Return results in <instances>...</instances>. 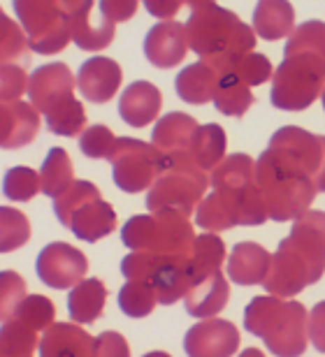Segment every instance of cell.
I'll return each mask as SVG.
<instances>
[{"label": "cell", "instance_id": "1", "mask_svg": "<svg viewBox=\"0 0 325 357\" xmlns=\"http://www.w3.org/2000/svg\"><path fill=\"white\" fill-rule=\"evenodd\" d=\"M186 38L189 49L209 63L219 75L230 73L244 54L254 52L256 33L235 12L209 3L195 7L186 21Z\"/></svg>", "mask_w": 325, "mask_h": 357}, {"label": "cell", "instance_id": "2", "mask_svg": "<svg viewBox=\"0 0 325 357\" xmlns=\"http://www.w3.org/2000/svg\"><path fill=\"white\" fill-rule=\"evenodd\" d=\"M256 181L263 192L267 218L286 223L300 218L319 195L307 167L281 146H267L256 160Z\"/></svg>", "mask_w": 325, "mask_h": 357}, {"label": "cell", "instance_id": "3", "mask_svg": "<svg viewBox=\"0 0 325 357\" xmlns=\"http://www.w3.org/2000/svg\"><path fill=\"white\" fill-rule=\"evenodd\" d=\"M307 309L300 302H284V297H254L244 311V327L263 339L274 355H302L307 351Z\"/></svg>", "mask_w": 325, "mask_h": 357}, {"label": "cell", "instance_id": "4", "mask_svg": "<svg viewBox=\"0 0 325 357\" xmlns=\"http://www.w3.org/2000/svg\"><path fill=\"white\" fill-rule=\"evenodd\" d=\"M209 183L237 225H263L267 220V206L256 181V160L251 155H226L212 169Z\"/></svg>", "mask_w": 325, "mask_h": 357}, {"label": "cell", "instance_id": "5", "mask_svg": "<svg viewBox=\"0 0 325 357\" xmlns=\"http://www.w3.org/2000/svg\"><path fill=\"white\" fill-rule=\"evenodd\" d=\"M54 213L77 239L89 244L117 230V211L100 197L98 185L91 181H72L54 197Z\"/></svg>", "mask_w": 325, "mask_h": 357}, {"label": "cell", "instance_id": "6", "mask_svg": "<svg viewBox=\"0 0 325 357\" xmlns=\"http://www.w3.org/2000/svg\"><path fill=\"white\" fill-rule=\"evenodd\" d=\"M195 232L189 216L175 209H156L133 216L121 230V241L130 251H151L158 255H189Z\"/></svg>", "mask_w": 325, "mask_h": 357}, {"label": "cell", "instance_id": "7", "mask_svg": "<svg viewBox=\"0 0 325 357\" xmlns=\"http://www.w3.org/2000/svg\"><path fill=\"white\" fill-rule=\"evenodd\" d=\"M209 188V178L191 151L165 155V169L149 188L147 209H175L184 216H191L195 206Z\"/></svg>", "mask_w": 325, "mask_h": 357}, {"label": "cell", "instance_id": "8", "mask_svg": "<svg viewBox=\"0 0 325 357\" xmlns=\"http://www.w3.org/2000/svg\"><path fill=\"white\" fill-rule=\"evenodd\" d=\"M272 75V105L284 112H302L323 93L325 59L314 52L286 54Z\"/></svg>", "mask_w": 325, "mask_h": 357}, {"label": "cell", "instance_id": "9", "mask_svg": "<svg viewBox=\"0 0 325 357\" xmlns=\"http://www.w3.org/2000/svg\"><path fill=\"white\" fill-rule=\"evenodd\" d=\"M12 5L35 54L63 52L70 42V21L68 10L59 0H12Z\"/></svg>", "mask_w": 325, "mask_h": 357}, {"label": "cell", "instance_id": "10", "mask_svg": "<svg viewBox=\"0 0 325 357\" xmlns=\"http://www.w3.org/2000/svg\"><path fill=\"white\" fill-rule=\"evenodd\" d=\"M107 160L114 183L130 195L149 190L165 169V155L154 144L133 137H117Z\"/></svg>", "mask_w": 325, "mask_h": 357}, {"label": "cell", "instance_id": "11", "mask_svg": "<svg viewBox=\"0 0 325 357\" xmlns=\"http://www.w3.org/2000/svg\"><path fill=\"white\" fill-rule=\"evenodd\" d=\"M319 278L321 274L312 267V262H309L298 248L288 244V239H281L277 253H274L270 260V269H267V274H265L263 288L270 292V295L286 299V297L300 295L307 285L316 283Z\"/></svg>", "mask_w": 325, "mask_h": 357}, {"label": "cell", "instance_id": "12", "mask_svg": "<svg viewBox=\"0 0 325 357\" xmlns=\"http://www.w3.org/2000/svg\"><path fill=\"white\" fill-rule=\"evenodd\" d=\"M35 271L40 281L54 290H68L77 285L89 271V260L79 248L65 244V241H54L40 251L35 260Z\"/></svg>", "mask_w": 325, "mask_h": 357}, {"label": "cell", "instance_id": "13", "mask_svg": "<svg viewBox=\"0 0 325 357\" xmlns=\"http://www.w3.org/2000/svg\"><path fill=\"white\" fill-rule=\"evenodd\" d=\"M77 86L75 75L70 73V68L65 63H47L38 70H33V75L28 77V98L31 105L40 114H47L72 98Z\"/></svg>", "mask_w": 325, "mask_h": 357}, {"label": "cell", "instance_id": "14", "mask_svg": "<svg viewBox=\"0 0 325 357\" xmlns=\"http://www.w3.org/2000/svg\"><path fill=\"white\" fill-rule=\"evenodd\" d=\"M270 144L281 146V149H286L288 153H293L295 158L307 167V172L312 174L316 190L325 192V137L323 135H312L298 126H284L272 135Z\"/></svg>", "mask_w": 325, "mask_h": 357}, {"label": "cell", "instance_id": "15", "mask_svg": "<svg viewBox=\"0 0 325 357\" xmlns=\"http://www.w3.org/2000/svg\"><path fill=\"white\" fill-rule=\"evenodd\" d=\"M240 348V332L230 320L209 318L193 325L184 337V351L193 357H226Z\"/></svg>", "mask_w": 325, "mask_h": 357}, {"label": "cell", "instance_id": "16", "mask_svg": "<svg viewBox=\"0 0 325 357\" xmlns=\"http://www.w3.org/2000/svg\"><path fill=\"white\" fill-rule=\"evenodd\" d=\"M93 0H82L75 10L68 12L70 21V40L75 42L84 52H100V49L110 47L117 33L114 21H110L103 12H96Z\"/></svg>", "mask_w": 325, "mask_h": 357}, {"label": "cell", "instance_id": "17", "mask_svg": "<svg viewBox=\"0 0 325 357\" xmlns=\"http://www.w3.org/2000/svg\"><path fill=\"white\" fill-rule=\"evenodd\" d=\"M186 54H189V38H186V26L179 21H158L144 38V56L156 68H175L186 59Z\"/></svg>", "mask_w": 325, "mask_h": 357}, {"label": "cell", "instance_id": "18", "mask_svg": "<svg viewBox=\"0 0 325 357\" xmlns=\"http://www.w3.org/2000/svg\"><path fill=\"white\" fill-rule=\"evenodd\" d=\"M40 132V112L31 102H0V149L28 146Z\"/></svg>", "mask_w": 325, "mask_h": 357}, {"label": "cell", "instance_id": "19", "mask_svg": "<svg viewBox=\"0 0 325 357\" xmlns=\"http://www.w3.org/2000/svg\"><path fill=\"white\" fill-rule=\"evenodd\" d=\"M121 86V68L107 56H96L82 63L77 73V89L89 102L103 105L117 96Z\"/></svg>", "mask_w": 325, "mask_h": 357}, {"label": "cell", "instance_id": "20", "mask_svg": "<svg viewBox=\"0 0 325 357\" xmlns=\"http://www.w3.org/2000/svg\"><path fill=\"white\" fill-rule=\"evenodd\" d=\"M288 244L295 246L312 267L323 276L325 271V211L307 209L300 218H295L293 230L288 234Z\"/></svg>", "mask_w": 325, "mask_h": 357}, {"label": "cell", "instance_id": "21", "mask_svg": "<svg viewBox=\"0 0 325 357\" xmlns=\"http://www.w3.org/2000/svg\"><path fill=\"white\" fill-rule=\"evenodd\" d=\"M230 297L228 281L221 269L212 271V274L198 278L184 295L186 313L193 318H212L216 313L226 309Z\"/></svg>", "mask_w": 325, "mask_h": 357}, {"label": "cell", "instance_id": "22", "mask_svg": "<svg viewBox=\"0 0 325 357\" xmlns=\"http://www.w3.org/2000/svg\"><path fill=\"white\" fill-rule=\"evenodd\" d=\"M163 105V93L151 82H133L121 93L119 114L128 126L144 128L158 119Z\"/></svg>", "mask_w": 325, "mask_h": 357}, {"label": "cell", "instance_id": "23", "mask_svg": "<svg viewBox=\"0 0 325 357\" xmlns=\"http://www.w3.org/2000/svg\"><path fill=\"white\" fill-rule=\"evenodd\" d=\"M42 357H89L93 353V337L72 323H52L40 339Z\"/></svg>", "mask_w": 325, "mask_h": 357}, {"label": "cell", "instance_id": "24", "mask_svg": "<svg viewBox=\"0 0 325 357\" xmlns=\"http://www.w3.org/2000/svg\"><path fill=\"white\" fill-rule=\"evenodd\" d=\"M272 255L256 241H242L233 248L228 258V276L237 285H260L265 281V274L270 269Z\"/></svg>", "mask_w": 325, "mask_h": 357}, {"label": "cell", "instance_id": "25", "mask_svg": "<svg viewBox=\"0 0 325 357\" xmlns=\"http://www.w3.org/2000/svg\"><path fill=\"white\" fill-rule=\"evenodd\" d=\"M191 253V251H189ZM158 295V304L170 306L177 299L186 295V290L193 285V271L189 265V255H165L161 267L156 269L154 278H151Z\"/></svg>", "mask_w": 325, "mask_h": 357}, {"label": "cell", "instance_id": "26", "mask_svg": "<svg viewBox=\"0 0 325 357\" xmlns=\"http://www.w3.org/2000/svg\"><path fill=\"white\" fill-rule=\"evenodd\" d=\"M195 130H198V123H195L193 116L182 112H170L163 119H158L154 135H151V144L163 155L191 151Z\"/></svg>", "mask_w": 325, "mask_h": 357}, {"label": "cell", "instance_id": "27", "mask_svg": "<svg viewBox=\"0 0 325 357\" xmlns=\"http://www.w3.org/2000/svg\"><path fill=\"white\" fill-rule=\"evenodd\" d=\"M107 302V288L100 278H82L77 285L70 288L68 311L70 318L79 325L96 323L103 316Z\"/></svg>", "mask_w": 325, "mask_h": 357}, {"label": "cell", "instance_id": "28", "mask_svg": "<svg viewBox=\"0 0 325 357\" xmlns=\"http://www.w3.org/2000/svg\"><path fill=\"white\" fill-rule=\"evenodd\" d=\"M295 28V10L288 0H260L254 12V33L263 40L288 38Z\"/></svg>", "mask_w": 325, "mask_h": 357}, {"label": "cell", "instance_id": "29", "mask_svg": "<svg viewBox=\"0 0 325 357\" xmlns=\"http://www.w3.org/2000/svg\"><path fill=\"white\" fill-rule=\"evenodd\" d=\"M219 73L205 61H198L193 66H186L182 73L177 75L175 86L179 98L189 105H207L214 100L216 84H219Z\"/></svg>", "mask_w": 325, "mask_h": 357}, {"label": "cell", "instance_id": "30", "mask_svg": "<svg viewBox=\"0 0 325 357\" xmlns=\"http://www.w3.org/2000/svg\"><path fill=\"white\" fill-rule=\"evenodd\" d=\"M214 105L216 109L226 116L242 119L249 112V107L254 105V96H251V86H247L235 73H226L219 77L214 91Z\"/></svg>", "mask_w": 325, "mask_h": 357}, {"label": "cell", "instance_id": "31", "mask_svg": "<svg viewBox=\"0 0 325 357\" xmlns=\"http://www.w3.org/2000/svg\"><path fill=\"white\" fill-rule=\"evenodd\" d=\"M226 130L216 123L198 126L191 142V155L198 165L209 172L226 158Z\"/></svg>", "mask_w": 325, "mask_h": 357}, {"label": "cell", "instance_id": "32", "mask_svg": "<svg viewBox=\"0 0 325 357\" xmlns=\"http://www.w3.org/2000/svg\"><path fill=\"white\" fill-rule=\"evenodd\" d=\"M223 260H226V244L216 232L198 234L193 239L191 253H189V265L193 271V283L198 278L212 274V271L221 269Z\"/></svg>", "mask_w": 325, "mask_h": 357}, {"label": "cell", "instance_id": "33", "mask_svg": "<svg viewBox=\"0 0 325 357\" xmlns=\"http://www.w3.org/2000/svg\"><path fill=\"white\" fill-rule=\"evenodd\" d=\"M75 181L72 178V160L65 149H49L45 162L40 167V188L47 197H56Z\"/></svg>", "mask_w": 325, "mask_h": 357}, {"label": "cell", "instance_id": "34", "mask_svg": "<svg viewBox=\"0 0 325 357\" xmlns=\"http://www.w3.org/2000/svg\"><path fill=\"white\" fill-rule=\"evenodd\" d=\"M158 295L151 281L144 278H126V285L119 290V309L130 318H144L156 309Z\"/></svg>", "mask_w": 325, "mask_h": 357}, {"label": "cell", "instance_id": "35", "mask_svg": "<svg viewBox=\"0 0 325 357\" xmlns=\"http://www.w3.org/2000/svg\"><path fill=\"white\" fill-rule=\"evenodd\" d=\"M38 346V332L21 320L10 318L0 327V357H28Z\"/></svg>", "mask_w": 325, "mask_h": 357}, {"label": "cell", "instance_id": "36", "mask_svg": "<svg viewBox=\"0 0 325 357\" xmlns=\"http://www.w3.org/2000/svg\"><path fill=\"white\" fill-rule=\"evenodd\" d=\"M31 239V223L26 213L14 206H0V253L17 251Z\"/></svg>", "mask_w": 325, "mask_h": 357}, {"label": "cell", "instance_id": "37", "mask_svg": "<svg viewBox=\"0 0 325 357\" xmlns=\"http://www.w3.org/2000/svg\"><path fill=\"white\" fill-rule=\"evenodd\" d=\"M45 119H47L49 130L54 135H61V137H77L86 126L84 105L79 102V100H75V96L68 98L59 107H54Z\"/></svg>", "mask_w": 325, "mask_h": 357}, {"label": "cell", "instance_id": "38", "mask_svg": "<svg viewBox=\"0 0 325 357\" xmlns=\"http://www.w3.org/2000/svg\"><path fill=\"white\" fill-rule=\"evenodd\" d=\"M40 188V172L31 167H10L3 178V192L12 202H31L38 195Z\"/></svg>", "mask_w": 325, "mask_h": 357}, {"label": "cell", "instance_id": "39", "mask_svg": "<svg viewBox=\"0 0 325 357\" xmlns=\"http://www.w3.org/2000/svg\"><path fill=\"white\" fill-rule=\"evenodd\" d=\"M12 318L21 320V323H26L28 327H33L35 332H45L47 327L54 323L56 306L52 299H47L45 295H26Z\"/></svg>", "mask_w": 325, "mask_h": 357}, {"label": "cell", "instance_id": "40", "mask_svg": "<svg viewBox=\"0 0 325 357\" xmlns=\"http://www.w3.org/2000/svg\"><path fill=\"white\" fill-rule=\"evenodd\" d=\"M195 220H198V225L202 230H209V232H223L237 225L233 213L228 211V206L221 202L216 192L200 199L198 206H195Z\"/></svg>", "mask_w": 325, "mask_h": 357}, {"label": "cell", "instance_id": "41", "mask_svg": "<svg viewBox=\"0 0 325 357\" xmlns=\"http://www.w3.org/2000/svg\"><path fill=\"white\" fill-rule=\"evenodd\" d=\"M293 52H314L325 59V24L323 21H316V19L305 21L302 26L293 28V33L288 35L284 56Z\"/></svg>", "mask_w": 325, "mask_h": 357}, {"label": "cell", "instance_id": "42", "mask_svg": "<svg viewBox=\"0 0 325 357\" xmlns=\"http://www.w3.org/2000/svg\"><path fill=\"white\" fill-rule=\"evenodd\" d=\"M28 49V38L21 24H14L0 7V63H12L21 59Z\"/></svg>", "mask_w": 325, "mask_h": 357}, {"label": "cell", "instance_id": "43", "mask_svg": "<svg viewBox=\"0 0 325 357\" xmlns=\"http://www.w3.org/2000/svg\"><path fill=\"white\" fill-rule=\"evenodd\" d=\"M26 297V281L17 271H0V323L17 313Z\"/></svg>", "mask_w": 325, "mask_h": 357}, {"label": "cell", "instance_id": "44", "mask_svg": "<svg viewBox=\"0 0 325 357\" xmlns=\"http://www.w3.org/2000/svg\"><path fill=\"white\" fill-rule=\"evenodd\" d=\"M114 142H117V137H114V132L107 126H89L79 132V149H82L86 158L93 160L107 158Z\"/></svg>", "mask_w": 325, "mask_h": 357}, {"label": "cell", "instance_id": "45", "mask_svg": "<svg viewBox=\"0 0 325 357\" xmlns=\"http://www.w3.org/2000/svg\"><path fill=\"white\" fill-rule=\"evenodd\" d=\"M230 73H235L244 84H247V86H260V84L270 82V77H272V63L263 54L249 52V54L242 56L240 63H237V66L230 70Z\"/></svg>", "mask_w": 325, "mask_h": 357}, {"label": "cell", "instance_id": "46", "mask_svg": "<svg viewBox=\"0 0 325 357\" xmlns=\"http://www.w3.org/2000/svg\"><path fill=\"white\" fill-rule=\"evenodd\" d=\"M28 89V75L21 66L0 63V102L19 100Z\"/></svg>", "mask_w": 325, "mask_h": 357}, {"label": "cell", "instance_id": "47", "mask_svg": "<svg viewBox=\"0 0 325 357\" xmlns=\"http://www.w3.org/2000/svg\"><path fill=\"white\" fill-rule=\"evenodd\" d=\"M130 348L119 332H103L93 339V353L96 357H126Z\"/></svg>", "mask_w": 325, "mask_h": 357}, {"label": "cell", "instance_id": "48", "mask_svg": "<svg viewBox=\"0 0 325 357\" xmlns=\"http://www.w3.org/2000/svg\"><path fill=\"white\" fill-rule=\"evenodd\" d=\"M307 337L319 353H325V302H319L307 316Z\"/></svg>", "mask_w": 325, "mask_h": 357}, {"label": "cell", "instance_id": "49", "mask_svg": "<svg viewBox=\"0 0 325 357\" xmlns=\"http://www.w3.org/2000/svg\"><path fill=\"white\" fill-rule=\"evenodd\" d=\"M137 5H140V0H100L98 10L110 21H114V24H121V21L135 17Z\"/></svg>", "mask_w": 325, "mask_h": 357}, {"label": "cell", "instance_id": "50", "mask_svg": "<svg viewBox=\"0 0 325 357\" xmlns=\"http://www.w3.org/2000/svg\"><path fill=\"white\" fill-rule=\"evenodd\" d=\"M182 5H184L182 0H144V7H147V12L151 14V17H156V19H161V21L175 17Z\"/></svg>", "mask_w": 325, "mask_h": 357}, {"label": "cell", "instance_id": "51", "mask_svg": "<svg viewBox=\"0 0 325 357\" xmlns=\"http://www.w3.org/2000/svg\"><path fill=\"white\" fill-rule=\"evenodd\" d=\"M184 5H189V7H202V5H209V3H214V0H182Z\"/></svg>", "mask_w": 325, "mask_h": 357}, {"label": "cell", "instance_id": "52", "mask_svg": "<svg viewBox=\"0 0 325 357\" xmlns=\"http://www.w3.org/2000/svg\"><path fill=\"white\" fill-rule=\"evenodd\" d=\"M59 3H61V5H63L68 12H72V10H75V7H77L79 3H82V0H59Z\"/></svg>", "mask_w": 325, "mask_h": 357}, {"label": "cell", "instance_id": "53", "mask_svg": "<svg viewBox=\"0 0 325 357\" xmlns=\"http://www.w3.org/2000/svg\"><path fill=\"white\" fill-rule=\"evenodd\" d=\"M321 100H323V109H325V86H323V93H321Z\"/></svg>", "mask_w": 325, "mask_h": 357}]
</instances>
